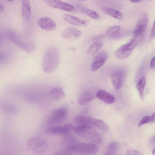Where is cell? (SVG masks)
<instances>
[{
	"label": "cell",
	"mask_w": 155,
	"mask_h": 155,
	"mask_svg": "<svg viewBox=\"0 0 155 155\" xmlns=\"http://www.w3.org/2000/svg\"><path fill=\"white\" fill-rule=\"evenodd\" d=\"M55 46L48 47L45 53L42 62L43 70L47 73H51L57 68L59 61V54Z\"/></svg>",
	"instance_id": "obj_1"
},
{
	"label": "cell",
	"mask_w": 155,
	"mask_h": 155,
	"mask_svg": "<svg viewBox=\"0 0 155 155\" xmlns=\"http://www.w3.org/2000/svg\"><path fill=\"white\" fill-rule=\"evenodd\" d=\"M6 35L10 41L26 52L31 53L35 50V43L28 37L12 30L8 31Z\"/></svg>",
	"instance_id": "obj_2"
},
{
	"label": "cell",
	"mask_w": 155,
	"mask_h": 155,
	"mask_svg": "<svg viewBox=\"0 0 155 155\" xmlns=\"http://www.w3.org/2000/svg\"><path fill=\"white\" fill-rule=\"evenodd\" d=\"M74 131L78 136L95 144H100L102 141L101 135L93 127L86 124H79L74 127Z\"/></svg>",
	"instance_id": "obj_3"
},
{
	"label": "cell",
	"mask_w": 155,
	"mask_h": 155,
	"mask_svg": "<svg viewBox=\"0 0 155 155\" xmlns=\"http://www.w3.org/2000/svg\"><path fill=\"white\" fill-rule=\"evenodd\" d=\"M74 121L78 125H88L104 131H107L109 129L108 125L103 120L89 116L78 115L74 117Z\"/></svg>",
	"instance_id": "obj_4"
},
{
	"label": "cell",
	"mask_w": 155,
	"mask_h": 155,
	"mask_svg": "<svg viewBox=\"0 0 155 155\" xmlns=\"http://www.w3.org/2000/svg\"><path fill=\"white\" fill-rule=\"evenodd\" d=\"M68 151L76 152L84 155H94L99 151L96 144L92 143H82L68 146Z\"/></svg>",
	"instance_id": "obj_5"
},
{
	"label": "cell",
	"mask_w": 155,
	"mask_h": 155,
	"mask_svg": "<svg viewBox=\"0 0 155 155\" xmlns=\"http://www.w3.org/2000/svg\"><path fill=\"white\" fill-rule=\"evenodd\" d=\"M74 127L71 123H67L61 125L52 126L46 128L45 132L51 135H65L73 130Z\"/></svg>",
	"instance_id": "obj_6"
},
{
	"label": "cell",
	"mask_w": 155,
	"mask_h": 155,
	"mask_svg": "<svg viewBox=\"0 0 155 155\" xmlns=\"http://www.w3.org/2000/svg\"><path fill=\"white\" fill-rule=\"evenodd\" d=\"M67 115V111L64 108H56L52 112L48 123L52 125L59 124L65 119Z\"/></svg>",
	"instance_id": "obj_7"
},
{
	"label": "cell",
	"mask_w": 155,
	"mask_h": 155,
	"mask_svg": "<svg viewBox=\"0 0 155 155\" xmlns=\"http://www.w3.org/2000/svg\"><path fill=\"white\" fill-rule=\"evenodd\" d=\"M125 72L122 69L116 70L112 73L111 79L112 84L116 90L120 88L124 83L125 77Z\"/></svg>",
	"instance_id": "obj_8"
},
{
	"label": "cell",
	"mask_w": 155,
	"mask_h": 155,
	"mask_svg": "<svg viewBox=\"0 0 155 155\" xmlns=\"http://www.w3.org/2000/svg\"><path fill=\"white\" fill-rule=\"evenodd\" d=\"M44 1L46 4L53 8L71 12L76 11V9L74 7L61 1L45 0Z\"/></svg>",
	"instance_id": "obj_9"
},
{
	"label": "cell",
	"mask_w": 155,
	"mask_h": 155,
	"mask_svg": "<svg viewBox=\"0 0 155 155\" xmlns=\"http://www.w3.org/2000/svg\"><path fill=\"white\" fill-rule=\"evenodd\" d=\"M148 22V18L146 14L140 18L134 28L133 36L136 38L141 35L146 29Z\"/></svg>",
	"instance_id": "obj_10"
},
{
	"label": "cell",
	"mask_w": 155,
	"mask_h": 155,
	"mask_svg": "<svg viewBox=\"0 0 155 155\" xmlns=\"http://www.w3.org/2000/svg\"><path fill=\"white\" fill-rule=\"evenodd\" d=\"M96 97V93L90 89L83 91L79 96L78 103L81 105H84L94 100Z\"/></svg>",
	"instance_id": "obj_11"
},
{
	"label": "cell",
	"mask_w": 155,
	"mask_h": 155,
	"mask_svg": "<svg viewBox=\"0 0 155 155\" xmlns=\"http://www.w3.org/2000/svg\"><path fill=\"white\" fill-rule=\"evenodd\" d=\"M38 26L41 28L48 31H53L57 28L55 21L51 18L44 17L40 18L38 21Z\"/></svg>",
	"instance_id": "obj_12"
},
{
	"label": "cell",
	"mask_w": 155,
	"mask_h": 155,
	"mask_svg": "<svg viewBox=\"0 0 155 155\" xmlns=\"http://www.w3.org/2000/svg\"><path fill=\"white\" fill-rule=\"evenodd\" d=\"M48 147L47 141L43 139L39 138L30 149L35 154L41 155L46 151Z\"/></svg>",
	"instance_id": "obj_13"
},
{
	"label": "cell",
	"mask_w": 155,
	"mask_h": 155,
	"mask_svg": "<svg viewBox=\"0 0 155 155\" xmlns=\"http://www.w3.org/2000/svg\"><path fill=\"white\" fill-rule=\"evenodd\" d=\"M96 97L107 104L114 103L115 100V97L104 90L100 89L96 93Z\"/></svg>",
	"instance_id": "obj_14"
},
{
	"label": "cell",
	"mask_w": 155,
	"mask_h": 155,
	"mask_svg": "<svg viewBox=\"0 0 155 155\" xmlns=\"http://www.w3.org/2000/svg\"><path fill=\"white\" fill-rule=\"evenodd\" d=\"M81 35V31L78 29L72 27H68L63 31L62 36L65 39H70L77 38Z\"/></svg>",
	"instance_id": "obj_15"
},
{
	"label": "cell",
	"mask_w": 155,
	"mask_h": 155,
	"mask_svg": "<svg viewBox=\"0 0 155 155\" xmlns=\"http://www.w3.org/2000/svg\"><path fill=\"white\" fill-rule=\"evenodd\" d=\"M21 10L22 18L26 22L28 21L31 16V6L30 1L22 0Z\"/></svg>",
	"instance_id": "obj_16"
},
{
	"label": "cell",
	"mask_w": 155,
	"mask_h": 155,
	"mask_svg": "<svg viewBox=\"0 0 155 155\" xmlns=\"http://www.w3.org/2000/svg\"><path fill=\"white\" fill-rule=\"evenodd\" d=\"M63 18L66 21L74 25L81 26H84L86 25L85 21L73 15L64 14Z\"/></svg>",
	"instance_id": "obj_17"
},
{
	"label": "cell",
	"mask_w": 155,
	"mask_h": 155,
	"mask_svg": "<svg viewBox=\"0 0 155 155\" xmlns=\"http://www.w3.org/2000/svg\"><path fill=\"white\" fill-rule=\"evenodd\" d=\"M49 95L52 99L56 101L61 100L65 97L63 90L59 87L53 88L50 91Z\"/></svg>",
	"instance_id": "obj_18"
},
{
	"label": "cell",
	"mask_w": 155,
	"mask_h": 155,
	"mask_svg": "<svg viewBox=\"0 0 155 155\" xmlns=\"http://www.w3.org/2000/svg\"><path fill=\"white\" fill-rule=\"evenodd\" d=\"M132 51L128 50L125 45L120 46L115 51V55L119 59H125L129 56L131 54Z\"/></svg>",
	"instance_id": "obj_19"
},
{
	"label": "cell",
	"mask_w": 155,
	"mask_h": 155,
	"mask_svg": "<svg viewBox=\"0 0 155 155\" xmlns=\"http://www.w3.org/2000/svg\"><path fill=\"white\" fill-rule=\"evenodd\" d=\"M103 45V43L100 41L95 42L88 48L87 51V54L91 56L94 55L102 47Z\"/></svg>",
	"instance_id": "obj_20"
},
{
	"label": "cell",
	"mask_w": 155,
	"mask_h": 155,
	"mask_svg": "<svg viewBox=\"0 0 155 155\" xmlns=\"http://www.w3.org/2000/svg\"><path fill=\"white\" fill-rule=\"evenodd\" d=\"M146 83V78L144 76H143L138 81L137 85V88L139 92L140 96L142 99H144L143 92Z\"/></svg>",
	"instance_id": "obj_21"
},
{
	"label": "cell",
	"mask_w": 155,
	"mask_h": 155,
	"mask_svg": "<svg viewBox=\"0 0 155 155\" xmlns=\"http://www.w3.org/2000/svg\"><path fill=\"white\" fill-rule=\"evenodd\" d=\"M105 12L108 15L118 20H122L123 19L122 14L117 10L108 8L106 9Z\"/></svg>",
	"instance_id": "obj_22"
},
{
	"label": "cell",
	"mask_w": 155,
	"mask_h": 155,
	"mask_svg": "<svg viewBox=\"0 0 155 155\" xmlns=\"http://www.w3.org/2000/svg\"><path fill=\"white\" fill-rule=\"evenodd\" d=\"M119 144L117 142H111L107 146V152L115 155L117 152Z\"/></svg>",
	"instance_id": "obj_23"
},
{
	"label": "cell",
	"mask_w": 155,
	"mask_h": 155,
	"mask_svg": "<svg viewBox=\"0 0 155 155\" xmlns=\"http://www.w3.org/2000/svg\"><path fill=\"white\" fill-rule=\"evenodd\" d=\"M81 10L84 13L92 18L98 19L100 17V15L98 13L89 8L83 7L81 8Z\"/></svg>",
	"instance_id": "obj_24"
},
{
	"label": "cell",
	"mask_w": 155,
	"mask_h": 155,
	"mask_svg": "<svg viewBox=\"0 0 155 155\" xmlns=\"http://www.w3.org/2000/svg\"><path fill=\"white\" fill-rule=\"evenodd\" d=\"M105 61L101 60L94 61L91 65V70L92 71H94L98 70L103 65Z\"/></svg>",
	"instance_id": "obj_25"
},
{
	"label": "cell",
	"mask_w": 155,
	"mask_h": 155,
	"mask_svg": "<svg viewBox=\"0 0 155 155\" xmlns=\"http://www.w3.org/2000/svg\"><path fill=\"white\" fill-rule=\"evenodd\" d=\"M120 27L119 26H114L110 27L107 30L106 34L109 36H112L117 33L119 31Z\"/></svg>",
	"instance_id": "obj_26"
},
{
	"label": "cell",
	"mask_w": 155,
	"mask_h": 155,
	"mask_svg": "<svg viewBox=\"0 0 155 155\" xmlns=\"http://www.w3.org/2000/svg\"><path fill=\"white\" fill-rule=\"evenodd\" d=\"M40 138V136L39 135L35 136L30 138L27 142V149L31 148L34 144Z\"/></svg>",
	"instance_id": "obj_27"
},
{
	"label": "cell",
	"mask_w": 155,
	"mask_h": 155,
	"mask_svg": "<svg viewBox=\"0 0 155 155\" xmlns=\"http://www.w3.org/2000/svg\"><path fill=\"white\" fill-rule=\"evenodd\" d=\"M137 43V40L136 38H133L129 42L125 45L128 50L132 51V50L136 46Z\"/></svg>",
	"instance_id": "obj_28"
},
{
	"label": "cell",
	"mask_w": 155,
	"mask_h": 155,
	"mask_svg": "<svg viewBox=\"0 0 155 155\" xmlns=\"http://www.w3.org/2000/svg\"><path fill=\"white\" fill-rule=\"evenodd\" d=\"M108 58L107 54L104 52H101L98 53L95 57L94 61L104 60L106 61Z\"/></svg>",
	"instance_id": "obj_29"
},
{
	"label": "cell",
	"mask_w": 155,
	"mask_h": 155,
	"mask_svg": "<svg viewBox=\"0 0 155 155\" xmlns=\"http://www.w3.org/2000/svg\"><path fill=\"white\" fill-rule=\"evenodd\" d=\"M149 123H150V116H146L141 119L138 123V126L140 127L145 124Z\"/></svg>",
	"instance_id": "obj_30"
},
{
	"label": "cell",
	"mask_w": 155,
	"mask_h": 155,
	"mask_svg": "<svg viewBox=\"0 0 155 155\" xmlns=\"http://www.w3.org/2000/svg\"><path fill=\"white\" fill-rule=\"evenodd\" d=\"M127 155H142L141 153L135 150H128L126 153Z\"/></svg>",
	"instance_id": "obj_31"
},
{
	"label": "cell",
	"mask_w": 155,
	"mask_h": 155,
	"mask_svg": "<svg viewBox=\"0 0 155 155\" xmlns=\"http://www.w3.org/2000/svg\"><path fill=\"white\" fill-rule=\"evenodd\" d=\"M155 36V19L153 24L150 33V37L151 38L154 37Z\"/></svg>",
	"instance_id": "obj_32"
},
{
	"label": "cell",
	"mask_w": 155,
	"mask_h": 155,
	"mask_svg": "<svg viewBox=\"0 0 155 155\" xmlns=\"http://www.w3.org/2000/svg\"><path fill=\"white\" fill-rule=\"evenodd\" d=\"M53 155H72L68 152L65 151H60L57 152Z\"/></svg>",
	"instance_id": "obj_33"
},
{
	"label": "cell",
	"mask_w": 155,
	"mask_h": 155,
	"mask_svg": "<svg viewBox=\"0 0 155 155\" xmlns=\"http://www.w3.org/2000/svg\"><path fill=\"white\" fill-rule=\"evenodd\" d=\"M150 66L152 68L155 67V56L151 60Z\"/></svg>",
	"instance_id": "obj_34"
},
{
	"label": "cell",
	"mask_w": 155,
	"mask_h": 155,
	"mask_svg": "<svg viewBox=\"0 0 155 155\" xmlns=\"http://www.w3.org/2000/svg\"><path fill=\"white\" fill-rule=\"evenodd\" d=\"M155 121V112L150 116V123Z\"/></svg>",
	"instance_id": "obj_35"
},
{
	"label": "cell",
	"mask_w": 155,
	"mask_h": 155,
	"mask_svg": "<svg viewBox=\"0 0 155 155\" xmlns=\"http://www.w3.org/2000/svg\"><path fill=\"white\" fill-rule=\"evenodd\" d=\"M103 37L102 35H100L97 36H96L93 38V39H97L102 38Z\"/></svg>",
	"instance_id": "obj_36"
},
{
	"label": "cell",
	"mask_w": 155,
	"mask_h": 155,
	"mask_svg": "<svg viewBox=\"0 0 155 155\" xmlns=\"http://www.w3.org/2000/svg\"><path fill=\"white\" fill-rule=\"evenodd\" d=\"M130 1L133 3H139L142 1L140 0H130Z\"/></svg>",
	"instance_id": "obj_37"
},
{
	"label": "cell",
	"mask_w": 155,
	"mask_h": 155,
	"mask_svg": "<svg viewBox=\"0 0 155 155\" xmlns=\"http://www.w3.org/2000/svg\"><path fill=\"white\" fill-rule=\"evenodd\" d=\"M3 11H4V8H3V5H2V4H0V13H1L2 12H3Z\"/></svg>",
	"instance_id": "obj_38"
},
{
	"label": "cell",
	"mask_w": 155,
	"mask_h": 155,
	"mask_svg": "<svg viewBox=\"0 0 155 155\" xmlns=\"http://www.w3.org/2000/svg\"><path fill=\"white\" fill-rule=\"evenodd\" d=\"M150 140L152 142H155V135L153 136L151 139Z\"/></svg>",
	"instance_id": "obj_39"
},
{
	"label": "cell",
	"mask_w": 155,
	"mask_h": 155,
	"mask_svg": "<svg viewBox=\"0 0 155 155\" xmlns=\"http://www.w3.org/2000/svg\"><path fill=\"white\" fill-rule=\"evenodd\" d=\"M152 153L153 155H155V148L153 149L152 151Z\"/></svg>",
	"instance_id": "obj_40"
},
{
	"label": "cell",
	"mask_w": 155,
	"mask_h": 155,
	"mask_svg": "<svg viewBox=\"0 0 155 155\" xmlns=\"http://www.w3.org/2000/svg\"><path fill=\"white\" fill-rule=\"evenodd\" d=\"M103 155H114L107 152V153H104V154Z\"/></svg>",
	"instance_id": "obj_41"
},
{
	"label": "cell",
	"mask_w": 155,
	"mask_h": 155,
	"mask_svg": "<svg viewBox=\"0 0 155 155\" xmlns=\"http://www.w3.org/2000/svg\"><path fill=\"white\" fill-rule=\"evenodd\" d=\"M0 155H8L5 154H3V153H1Z\"/></svg>",
	"instance_id": "obj_42"
}]
</instances>
